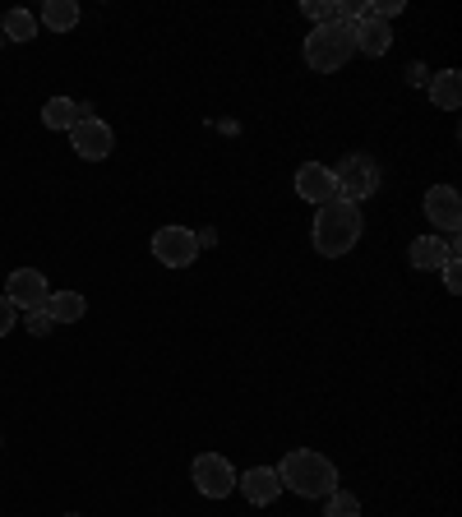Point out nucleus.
<instances>
[{
	"label": "nucleus",
	"mask_w": 462,
	"mask_h": 517,
	"mask_svg": "<svg viewBox=\"0 0 462 517\" xmlns=\"http://www.w3.org/2000/svg\"><path fill=\"white\" fill-rule=\"evenodd\" d=\"M47 314H51V324L61 328V324H79L88 314V301L79 296V291H51L47 296Z\"/></svg>",
	"instance_id": "dca6fc26"
},
{
	"label": "nucleus",
	"mask_w": 462,
	"mask_h": 517,
	"mask_svg": "<svg viewBox=\"0 0 462 517\" xmlns=\"http://www.w3.org/2000/svg\"><path fill=\"white\" fill-rule=\"evenodd\" d=\"M153 259L162 268H190L199 259V241L195 231L181 227V222H171V227H158L153 231Z\"/></svg>",
	"instance_id": "39448f33"
},
{
	"label": "nucleus",
	"mask_w": 462,
	"mask_h": 517,
	"mask_svg": "<svg viewBox=\"0 0 462 517\" xmlns=\"http://www.w3.org/2000/svg\"><path fill=\"white\" fill-rule=\"evenodd\" d=\"M301 10H305V19H315V28H319V24H333V19H338V0H305Z\"/></svg>",
	"instance_id": "aec40b11"
},
{
	"label": "nucleus",
	"mask_w": 462,
	"mask_h": 517,
	"mask_svg": "<svg viewBox=\"0 0 462 517\" xmlns=\"http://www.w3.org/2000/svg\"><path fill=\"white\" fill-rule=\"evenodd\" d=\"M0 296H10L14 310L33 314V310H47L51 287H47V277L37 273V268H19V273H10V282H5V291H0Z\"/></svg>",
	"instance_id": "6e6552de"
},
{
	"label": "nucleus",
	"mask_w": 462,
	"mask_h": 517,
	"mask_svg": "<svg viewBox=\"0 0 462 517\" xmlns=\"http://www.w3.org/2000/svg\"><path fill=\"white\" fill-rule=\"evenodd\" d=\"M407 259H412V268H421V273H439L444 264H458V259H449V245H444V236H416L412 250H407Z\"/></svg>",
	"instance_id": "f8f14e48"
},
{
	"label": "nucleus",
	"mask_w": 462,
	"mask_h": 517,
	"mask_svg": "<svg viewBox=\"0 0 462 517\" xmlns=\"http://www.w3.org/2000/svg\"><path fill=\"white\" fill-rule=\"evenodd\" d=\"M0 37H5V42H33L37 19L28 10H5V19H0Z\"/></svg>",
	"instance_id": "a211bd4d"
},
{
	"label": "nucleus",
	"mask_w": 462,
	"mask_h": 517,
	"mask_svg": "<svg viewBox=\"0 0 462 517\" xmlns=\"http://www.w3.org/2000/svg\"><path fill=\"white\" fill-rule=\"evenodd\" d=\"M273 471H278L282 490L301 494V499H329L338 490V467L315 448H292Z\"/></svg>",
	"instance_id": "f03ea898"
},
{
	"label": "nucleus",
	"mask_w": 462,
	"mask_h": 517,
	"mask_svg": "<svg viewBox=\"0 0 462 517\" xmlns=\"http://www.w3.org/2000/svg\"><path fill=\"white\" fill-rule=\"evenodd\" d=\"M324 517H361V499L352 490H333L324 499Z\"/></svg>",
	"instance_id": "6ab92c4d"
},
{
	"label": "nucleus",
	"mask_w": 462,
	"mask_h": 517,
	"mask_svg": "<svg viewBox=\"0 0 462 517\" xmlns=\"http://www.w3.org/2000/svg\"><path fill=\"white\" fill-rule=\"evenodd\" d=\"M84 116H88V107L74 102V97H51L47 107H42V125H47V130H74Z\"/></svg>",
	"instance_id": "2eb2a0df"
},
{
	"label": "nucleus",
	"mask_w": 462,
	"mask_h": 517,
	"mask_svg": "<svg viewBox=\"0 0 462 517\" xmlns=\"http://www.w3.org/2000/svg\"><path fill=\"white\" fill-rule=\"evenodd\" d=\"M42 24H47L51 33H70V28L79 24V5H74V0H47V5H42Z\"/></svg>",
	"instance_id": "f3484780"
},
{
	"label": "nucleus",
	"mask_w": 462,
	"mask_h": 517,
	"mask_svg": "<svg viewBox=\"0 0 462 517\" xmlns=\"http://www.w3.org/2000/svg\"><path fill=\"white\" fill-rule=\"evenodd\" d=\"M426 93L439 111H458L462 107V70H439L435 79H426Z\"/></svg>",
	"instance_id": "4468645a"
},
{
	"label": "nucleus",
	"mask_w": 462,
	"mask_h": 517,
	"mask_svg": "<svg viewBox=\"0 0 462 517\" xmlns=\"http://www.w3.org/2000/svg\"><path fill=\"white\" fill-rule=\"evenodd\" d=\"M402 10H407L402 0H375V5H370V19H384V24H389V19H398Z\"/></svg>",
	"instance_id": "412c9836"
},
{
	"label": "nucleus",
	"mask_w": 462,
	"mask_h": 517,
	"mask_svg": "<svg viewBox=\"0 0 462 517\" xmlns=\"http://www.w3.org/2000/svg\"><path fill=\"white\" fill-rule=\"evenodd\" d=\"M24 319H28V333H33V337H47L51 328H56V324H51V314H47V310H33V314H24Z\"/></svg>",
	"instance_id": "4be33fe9"
},
{
	"label": "nucleus",
	"mask_w": 462,
	"mask_h": 517,
	"mask_svg": "<svg viewBox=\"0 0 462 517\" xmlns=\"http://www.w3.org/2000/svg\"><path fill=\"white\" fill-rule=\"evenodd\" d=\"M439 273H444V291H449V296H458V291H462V277H458V264H444V268H439Z\"/></svg>",
	"instance_id": "b1692460"
},
{
	"label": "nucleus",
	"mask_w": 462,
	"mask_h": 517,
	"mask_svg": "<svg viewBox=\"0 0 462 517\" xmlns=\"http://www.w3.org/2000/svg\"><path fill=\"white\" fill-rule=\"evenodd\" d=\"M296 194L315 208L329 204L333 199V167H324V162H305V167L296 171Z\"/></svg>",
	"instance_id": "9b49d317"
},
{
	"label": "nucleus",
	"mask_w": 462,
	"mask_h": 517,
	"mask_svg": "<svg viewBox=\"0 0 462 517\" xmlns=\"http://www.w3.org/2000/svg\"><path fill=\"white\" fill-rule=\"evenodd\" d=\"M352 56H356V24H347V19L319 24L315 33L305 37V65L315 74H338Z\"/></svg>",
	"instance_id": "7ed1b4c3"
},
{
	"label": "nucleus",
	"mask_w": 462,
	"mask_h": 517,
	"mask_svg": "<svg viewBox=\"0 0 462 517\" xmlns=\"http://www.w3.org/2000/svg\"><path fill=\"white\" fill-rule=\"evenodd\" d=\"M190 476H195V490L204 494V499H227V494L236 490V467H231L222 453H199Z\"/></svg>",
	"instance_id": "423d86ee"
},
{
	"label": "nucleus",
	"mask_w": 462,
	"mask_h": 517,
	"mask_svg": "<svg viewBox=\"0 0 462 517\" xmlns=\"http://www.w3.org/2000/svg\"><path fill=\"white\" fill-rule=\"evenodd\" d=\"M65 517H79V513H65Z\"/></svg>",
	"instance_id": "393cba45"
},
{
	"label": "nucleus",
	"mask_w": 462,
	"mask_h": 517,
	"mask_svg": "<svg viewBox=\"0 0 462 517\" xmlns=\"http://www.w3.org/2000/svg\"><path fill=\"white\" fill-rule=\"evenodd\" d=\"M0 47H5V37H0Z\"/></svg>",
	"instance_id": "a878e982"
},
{
	"label": "nucleus",
	"mask_w": 462,
	"mask_h": 517,
	"mask_svg": "<svg viewBox=\"0 0 462 517\" xmlns=\"http://www.w3.org/2000/svg\"><path fill=\"white\" fill-rule=\"evenodd\" d=\"M426 217L435 222V236H458L462 227V194L453 185H435L426 194Z\"/></svg>",
	"instance_id": "1a4fd4ad"
},
{
	"label": "nucleus",
	"mask_w": 462,
	"mask_h": 517,
	"mask_svg": "<svg viewBox=\"0 0 462 517\" xmlns=\"http://www.w3.org/2000/svg\"><path fill=\"white\" fill-rule=\"evenodd\" d=\"M70 144L84 162H107L111 148H116V134H111V125L102 121V116H84V121L70 130Z\"/></svg>",
	"instance_id": "0eeeda50"
},
{
	"label": "nucleus",
	"mask_w": 462,
	"mask_h": 517,
	"mask_svg": "<svg viewBox=\"0 0 462 517\" xmlns=\"http://www.w3.org/2000/svg\"><path fill=\"white\" fill-rule=\"evenodd\" d=\"M389 47H393V28L384 24V19H361V24H356V51H361V56L379 61V56H389Z\"/></svg>",
	"instance_id": "ddd939ff"
},
{
	"label": "nucleus",
	"mask_w": 462,
	"mask_h": 517,
	"mask_svg": "<svg viewBox=\"0 0 462 517\" xmlns=\"http://www.w3.org/2000/svg\"><path fill=\"white\" fill-rule=\"evenodd\" d=\"M14 319H19V310L10 305V296H0V337L14 333Z\"/></svg>",
	"instance_id": "5701e85b"
},
{
	"label": "nucleus",
	"mask_w": 462,
	"mask_h": 517,
	"mask_svg": "<svg viewBox=\"0 0 462 517\" xmlns=\"http://www.w3.org/2000/svg\"><path fill=\"white\" fill-rule=\"evenodd\" d=\"M361 208L356 204H342V199H329V204L315 208V227H310V241L324 259H347V254L361 245Z\"/></svg>",
	"instance_id": "f257e3e1"
},
{
	"label": "nucleus",
	"mask_w": 462,
	"mask_h": 517,
	"mask_svg": "<svg viewBox=\"0 0 462 517\" xmlns=\"http://www.w3.org/2000/svg\"><path fill=\"white\" fill-rule=\"evenodd\" d=\"M379 162L375 157H365V153H347L333 167V199H342V204H356L361 208L365 199H375L379 194Z\"/></svg>",
	"instance_id": "20e7f679"
},
{
	"label": "nucleus",
	"mask_w": 462,
	"mask_h": 517,
	"mask_svg": "<svg viewBox=\"0 0 462 517\" xmlns=\"http://www.w3.org/2000/svg\"><path fill=\"white\" fill-rule=\"evenodd\" d=\"M236 490L245 494V504L268 508L282 494V481H278V471L273 467H250L245 476H236Z\"/></svg>",
	"instance_id": "9d476101"
}]
</instances>
